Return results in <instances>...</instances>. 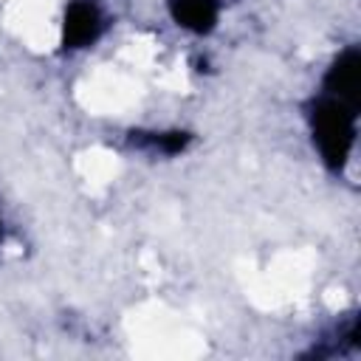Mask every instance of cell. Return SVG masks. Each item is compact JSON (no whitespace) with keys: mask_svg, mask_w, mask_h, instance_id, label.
Listing matches in <instances>:
<instances>
[{"mask_svg":"<svg viewBox=\"0 0 361 361\" xmlns=\"http://www.w3.org/2000/svg\"><path fill=\"white\" fill-rule=\"evenodd\" d=\"M361 102V54L355 45L344 48L322 79L319 96L307 107L313 147L327 169L341 172L358 135Z\"/></svg>","mask_w":361,"mask_h":361,"instance_id":"obj_1","label":"cell"},{"mask_svg":"<svg viewBox=\"0 0 361 361\" xmlns=\"http://www.w3.org/2000/svg\"><path fill=\"white\" fill-rule=\"evenodd\" d=\"M0 240H3V220H0Z\"/></svg>","mask_w":361,"mask_h":361,"instance_id":"obj_5","label":"cell"},{"mask_svg":"<svg viewBox=\"0 0 361 361\" xmlns=\"http://www.w3.org/2000/svg\"><path fill=\"white\" fill-rule=\"evenodd\" d=\"M220 0H169L172 20L192 34H209L220 20Z\"/></svg>","mask_w":361,"mask_h":361,"instance_id":"obj_3","label":"cell"},{"mask_svg":"<svg viewBox=\"0 0 361 361\" xmlns=\"http://www.w3.org/2000/svg\"><path fill=\"white\" fill-rule=\"evenodd\" d=\"M189 133H180V130H172V133H138V144L147 147L149 152H161V155H178L186 149L189 144Z\"/></svg>","mask_w":361,"mask_h":361,"instance_id":"obj_4","label":"cell"},{"mask_svg":"<svg viewBox=\"0 0 361 361\" xmlns=\"http://www.w3.org/2000/svg\"><path fill=\"white\" fill-rule=\"evenodd\" d=\"M104 11L96 0H71L62 17V45L68 51L87 48L104 34Z\"/></svg>","mask_w":361,"mask_h":361,"instance_id":"obj_2","label":"cell"}]
</instances>
